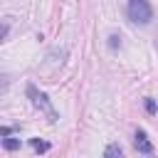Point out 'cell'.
<instances>
[{
	"label": "cell",
	"instance_id": "cell-1",
	"mask_svg": "<svg viewBox=\"0 0 158 158\" xmlns=\"http://www.w3.org/2000/svg\"><path fill=\"white\" fill-rule=\"evenodd\" d=\"M27 96H30V101H32V106L35 109H40L44 116H47V121L49 123H54L59 116H57V111H54V106H52V101L47 99V94L44 91H40L35 84H27Z\"/></svg>",
	"mask_w": 158,
	"mask_h": 158
},
{
	"label": "cell",
	"instance_id": "cell-2",
	"mask_svg": "<svg viewBox=\"0 0 158 158\" xmlns=\"http://www.w3.org/2000/svg\"><path fill=\"white\" fill-rule=\"evenodd\" d=\"M126 12H128V17H131L133 22H138V25H146V22H151V17H153V7H151L148 0H128Z\"/></svg>",
	"mask_w": 158,
	"mask_h": 158
},
{
	"label": "cell",
	"instance_id": "cell-3",
	"mask_svg": "<svg viewBox=\"0 0 158 158\" xmlns=\"http://www.w3.org/2000/svg\"><path fill=\"white\" fill-rule=\"evenodd\" d=\"M133 148L138 151V153H143V156H151L153 153V143H151V138H148V133L146 131H136V136H133Z\"/></svg>",
	"mask_w": 158,
	"mask_h": 158
},
{
	"label": "cell",
	"instance_id": "cell-4",
	"mask_svg": "<svg viewBox=\"0 0 158 158\" xmlns=\"http://www.w3.org/2000/svg\"><path fill=\"white\" fill-rule=\"evenodd\" d=\"M104 158H123V151L118 143H109L106 151H104Z\"/></svg>",
	"mask_w": 158,
	"mask_h": 158
},
{
	"label": "cell",
	"instance_id": "cell-5",
	"mask_svg": "<svg viewBox=\"0 0 158 158\" xmlns=\"http://www.w3.org/2000/svg\"><path fill=\"white\" fill-rule=\"evenodd\" d=\"M2 146L7 148V151H15V148H20V138H2Z\"/></svg>",
	"mask_w": 158,
	"mask_h": 158
},
{
	"label": "cell",
	"instance_id": "cell-6",
	"mask_svg": "<svg viewBox=\"0 0 158 158\" xmlns=\"http://www.w3.org/2000/svg\"><path fill=\"white\" fill-rule=\"evenodd\" d=\"M32 146H35V151H49V143H44L40 138H32Z\"/></svg>",
	"mask_w": 158,
	"mask_h": 158
},
{
	"label": "cell",
	"instance_id": "cell-7",
	"mask_svg": "<svg viewBox=\"0 0 158 158\" xmlns=\"http://www.w3.org/2000/svg\"><path fill=\"white\" fill-rule=\"evenodd\" d=\"M118 44H121V40H118L116 35H111V37H109V47H111V49H116Z\"/></svg>",
	"mask_w": 158,
	"mask_h": 158
},
{
	"label": "cell",
	"instance_id": "cell-8",
	"mask_svg": "<svg viewBox=\"0 0 158 158\" xmlns=\"http://www.w3.org/2000/svg\"><path fill=\"white\" fill-rule=\"evenodd\" d=\"M146 109H148V114H156V104H153V99H146Z\"/></svg>",
	"mask_w": 158,
	"mask_h": 158
},
{
	"label": "cell",
	"instance_id": "cell-9",
	"mask_svg": "<svg viewBox=\"0 0 158 158\" xmlns=\"http://www.w3.org/2000/svg\"><path fill=\"white\" fill-rule=\"evenodd\" d=\"M0 133H2V138H7V136L12 133V128H10V126H2V131H0Z\"/></svg>",
	"mask_w": 158,
	"mask_h": 158
}]
</instances>
